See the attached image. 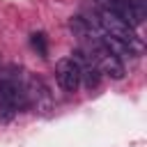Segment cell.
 Wrapping results in <instances>:
<instances>
[{
  "label": "cell",
  "mask_w": 147,
  "mask_h": 147,
  "mask_svg": "<svg viewBox=\"0 0 147 147\" xmlns=\"http://www.w3.org/2000/svg\"><path fill=\"white\" fill-rule=\"evenodd\" d=\"M25 90L11 76L0 78V124H7L16 117V113L25 106Z\"/></svg>",
  "instance_id": "obj_1"
},
{
  "label": "cell",
  "mask_w": 147,
  "mask_h": 147,
  "mask_svg": "<svg viewBox=\"0 0 147 147\" xmlns=\"http://www.w3.org/2000/svg\"><path fill=\"white\" fill-rule=\"evenodd\" d=\"M55 78H57L62 90H67V92H76L78 90L80 71H78V64L74 62V57H62L55 64Z\"/></svg>",
  "instance_id": "obj_2"
},
{
  "label": "cell",
  "mask_w": 147,
  "mask_h": 147,
  "mask_svg": "<svg viewBox=\"0 0 147 147\" xmlns=\"http://www.w3.org/2000/svg\"><path fill=\"white\" fill-rule=\"evenodd\" d=\"M74 62L78 64V71H80V80L85 83V87H96L99 85V80H101V71H99V67H96V62L92 60V55L87 53V51H83V48H78L76 53H74Z\"/></svg>",
  "instance_id": "obj_3"
},
{
  "label": "cell",
  "mask_w": 147,
  "mask_h": 147,
  "mask_svg": "<svg viewBox=\"0 0 147 147\" xmlns=\"http://www.w3.org/2000/svg\"><path fill=\"white\" fill-rule=\"evenodd\" d=\"M32 46L39 51V55H46V53H48V48H46V37H44L41 32H34V34H32Z\"/></svg>",
  "instance_id": "obj_4"
}]
</instances>
